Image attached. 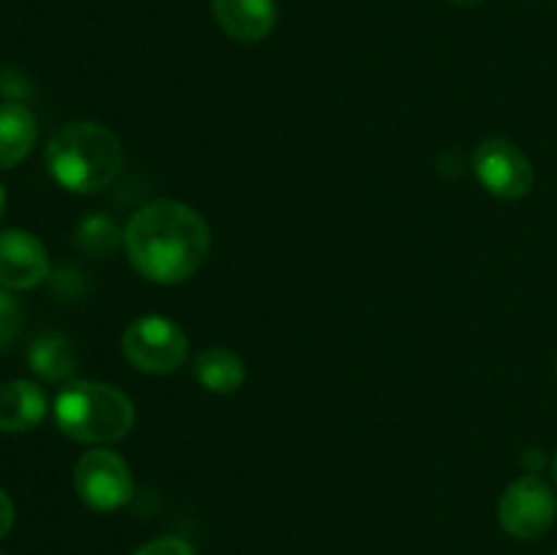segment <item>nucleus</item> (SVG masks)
Here are the masks:
<instances>
[{
	"label": "nucleus",
	"mask_w": 557,
	"mask_h": 555,
	"mask_svg": "<svg viewBox=\"0 0 557 555\" xmlns=\"http://www.w3.org/2000/svg\"><path fill=\"white\" fill-rule=\"evenodd\" d=\"M74 490L90 509L114 511L134 495V473L117 452L96 446L76 460Z\"/></svg>",
	"instance_id": "5"
},
{
	"label": "nucleus",
	"mask_w": 557,
	"mask_h": 555,
	"mask_svg": "<svg viewBox=\"0 0 557 555\" xmlns=\"http://www.w3.org/2000/svg\"><path fill=\"white\" fill-rule=\"evenodd\" d=\"M555 555H557V553H555Z\"/></svg>",
	"instance_id": "22"
},
{
	"label": "nucleus",
	"mask_w": 557,
	"mask_h": 555,
	"mask_svg": "<svg viewBox=\"0 0 557 555\" xmlns=\"http://www.w3.org/2000/svg\"><path fill=\"white\" fill-rule=\"evenodd\" d=\"M212 16L234 41H264L277 25L275 0H212Z\"/></svg>",
	"instance_id": "9"
},
{
	"label": "nucleus",
	"mask_w": 557,
	"mask_h": 555,
	"mask_svg": "<svg viewBox=\"0 0 557 555\" xmlns=\"http://www.w3.org/2000/svg\"><path fill=\"white\" fill-rule=\"evenodd\" d=\"M36 114L25 103H0V169H11L25 161L36 145Z\"/></svg>",
	"instance_id": "11"
},
{
	"label": "nucleus",
	"mask_w": 557,
	"mask_h": 555,
	"mask_svg": "<svg viewBox=\"0 0 557 555\" xmlns=\"http://www.w3.org/2000/svg\"><path fill=\"white\" fill-rule=\"evenodd\" d=\"M0 555H3V553H0Z\"/></svg>",
	"instance_id": "21"
},
{
	"label": "nucleus",
	"mask_w": 557,
	"mask_h": 555,
	"mask_svg": "<svg viewBox=\"0 0 557 555\" xmlns=\"http://www.w3.org/2000/svg\"><path fill=\"white\" fill-rule=\"evenodd\" d=\"M525 466L531 468V473H536L539 468L544 466V455H542V452H539V449L528 452V455H525Z\"/></svg>",
	"instance_id": "17"
},
{
	"label": "nucleus",
	"mask_w": 557,
	"mask_h": 555,
	"mask_svg": "<svg viewBox=\"0 0 557 555\" xmlns=\"http://www.w3.org/2000/svg\"><path fill=\"white\" fill-rule=\"evenodd\" d=\"M47 414V395L36 381L0 384V433H27Z\"/></svg>",
	"instance_id": "10"
},
{
	"label": "nucleus",
	"mask_w": 557,
	"mask_h": 555,
	"mask_svg": "<svg viewBox=\"0 0 557 555\" xmlns=\"http://www.w3.org/2000/svg\"><path fill=\"white\" fill-rule=\"evenodd\" d=\"M27 362L41 381H69L79 368L74 343L58 332L38 335L27 348Z\"/></svg>",
	"instance_id": "12"
},
{
	"label": "nucleus",
	"mask_w": 557,
	"mask_h": 555,
	"mask_svg": "<svg viewBox=\"0 0 557 555\" xmlns=\"http://www.w3.org/2000/svg\"><path fill=\"white\" fill-rule=\"evenodd\" d=\"M557 517V495L542 477L531 473L504 490L498 520L515 539H539L553 528Z\"/></svg>",
	"instance_id": "7"
},
{
	"label": "nucleus",
	"mask_w": 557,
	"mask_h": 555,
	"mask_svg": "<svg viewBox=\"0 0 557 555\" xmlns=\"http://www.w3.org/2000/svg\"><path fill=\"white\" fill-rule=\"evenodd\" d=\"M134 403L117 386L101 381H71L54 397L60 433L79 444H114L134 428Z\"/></svg>",
	"instance_id": "3"
},
{
	"label": "nucleus",
	"mask_w": 557,
	"mask_h": 555,
	"mask_svg": "<svg viewBox=\"0 0 557 555\" xmlns=\"http://www.w3.org/2000/svg\"><path fill=\"white\" fill-rule=\"evenodd\" d=\"M22 326V308L5 288H0V354L14 346Z\"/></svg>",
	"instance_id": "14"
},
{
	"label": "nucleus",
	"mask_w": 557,
	"mask_h": 555,
	"mask_svg": "<svg viewBox=\"0 0 557 555\" xmlns=\"http://www.w3.org/2000/svg\"><path fill=\"white\" fill-rule=\"evenodd\" d=\"M3 210H5V190L3 185H0V218H3Z\"/></svg>",
	"instance_id": "18"
},
{
	"label": "nucleus",
	"mask_w": 557,
	"mask_h": 555,
	"mask_svg": "<svg viewBox=\"0 0 557 555\" xmlns=\"http://www.w3.org/2000/svg\"><path fill=\"white\" fill-rule=\"evenodd\" d=\"M125 256L152 283H183L201 270L212 248L210 223L174 199H156L131 215L123 232Z\"/></svg>",
	"instance_id": "1"
},
{
	"label": "nucleus",
	"mask_w": 557,
	"mask_h": 555,
	"mask_svg": "<svg viewBox=\"0 0 557 555\" xmlns=\"http://www.w3.org/2000/svg\"><path fill=\"white\" fill-rule=\"evenodd\" d=\"M131 555H196L185 539L180 536H161L152 539V542L141 544L139 550H134Z\"/></svg>",
	"instance_id": "15"
},
{
	"label": "nucleus",
	"mask_w": 557,
	"mask_h": 555,
	"mask_svg": "<svg viewBox=\"0 0 557 555\" xmlns=\"http://www.w3.org/2000/svg\"><path fill=\"white\" fill-rule=\"evenodd\" d=\"M11 526H14V504H11L9 493L0 488V539L11 531Z\"/></svg>",
	"instance_id": "16"
},
{
	"label": "nucleus",
	"mask_w": 557,
	"mask_h": 555,
	"mask_svg": "<svg viewBox=\"0 0 557 555\" xmlns=\"http://www.w3.org/2000/svg\"><path fill=\"white\" fill-rule=\"evenodd\" d=\"M451 3H457V5H479V3H482V0H451Z\"/></svg>",
	"instance_id": "19"
},
{
	"label": "nucleus",
	"mask_w": 557,
	"mask_h": 555,
	"mask_svg": "<svg viewBox=\"0 0 557 555\" xmlns=\"http://www.w3.org/2000/svg\"><path fill=\"white\" fill-rule=\"evenodd\" d=\"M49 275L47 248L25 229L0 232V286L25 292Z\"/></svg>",
	"instance_id": "8"
},
{
	"label": "nucleus",
	"mask_w": 557,
	"mask_h": 555,
	"mask_svg": "<svg viewBox=\"0 0 557 555\" xmlns=\"http://www.w3.org/2000/svg\"><path fill=\"white\" fill-rule=\"evenodd\" d=\"M188 351V335L166 316H139L123 332V357L147 375L174 373Z\"/></svg>",
	"instance_id": "4"
},
{
	"label": "nucleus",
	"mask_w": 557,
	"mask_h": 555,
	"mask_svg": "<svg viewBox=\"0 0 557 555\" xmlns=\"http://www.w3.org/2000/svg\"><path fill=\"white\" fill-rule=\"evenodd\" d=\"M196 379L207 392L215 395H228L245 384V362L228 348H205L196 357Z\"/></svg>",
	"instance_id": "13"
},
{
	"label": "nucleus",
	"mask_w": 557,
	"mask_h": 555,
	"mask_svg": "<svg viewBox=\"0 0 557 555\" xmlns=\"http://www.w3.org/2000/svg\"><path fill=\"white\" fill-rule=\"evenodd\" d=\"M553 468H555V479H557V452H555V460H553Z\"/></svg>",
	"instance_id": "20"
},
{
	"label": "nucleus",
	"mask_w": 557,
	"mask_h": 555,
	"mask_svg": "<svg viewBox=\"0 0 557 555\" xmlns=\"http://www.w3.org/2000/svg\"><path fill=\"white\" fill-rule=\"evenodd\" d=\"M473 172H476L484 190L506 201L525 199L536 183V172H533V163L525 156V150L517 147L515 141L500 139V136L484 139L476 147Z\"/></svg>",
	"instance_id": "6"
},
{
	"label": "nucleus",
	"mask_w": 557,
	"mask_h": 555,
	"mask_svg": "<svg viewBox=\"0 0 557 555\" xmlns=\"http://www.w3.org/2000/svg\"><path fill=\"white\" fill-rule=\"evenodd\" d=\"M47 169L65 190L96 194L123 169V145L107 125L96 120H74L49 139Z\"/></svg>",
	"instance_id": "2"
}]
</instances>
